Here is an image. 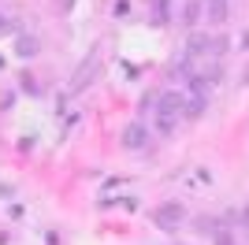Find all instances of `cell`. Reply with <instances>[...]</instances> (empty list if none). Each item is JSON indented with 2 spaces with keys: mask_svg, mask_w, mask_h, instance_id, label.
<instances>
[{
  "mask_svg": "<svg viewBox=\"0 0 249 245\" xmlns=\"http://www.w3.org/2000/svg\"><path fill=\"white\" fill-rule=\"evenodd\" d=\"M182 219H186V208H182L178 201H167V204H160V208L153 212V223L160 227V230H178Z\"/></svg>",
  "mask_w": 249,
  "mask_h": 245,
  "instance_id": "1",
  "label": "cell"
},
{
  "mask_svg": "<svg viewBox=\"0 0 249 245\" xmlns=\"http://www.w3.org/2000/svg\"><path fill=\"white\" fill-rule=\"evenodd\" d=\"M149 141V126H142V122H130L123 130V149H145Z\"/></svg>",
  "mask_w": 249,
  "mask_h": 245,
  "instance_id": "2",
  "label": "cell"
},
{
  "mask_svg": "<svg viewBox=\"0 0 249 245\" xmlns=\"http://www.w3.org/2000/svg\"><path fill=\"white\" fill-rule=\"evenodd\" d=\"M205 15L208 22H223L227 19V0H205Z\"/></svg>",
  "mask_w": 249,
  "mask_h": 245,
  "instance_id": "3",
  "label": "cell"
},
{
  "mask_svg": "<svg viewBox=\"0 0 249 245\" xmlns=\"http://www.w3.org/2000/svg\"><path fill=\"white\" fill-rule=\"evenodd\" d=\"M205 108H208V97H201V93H190L186 97V119H197Z\"/></svg>",
  "mask_w": 249,
  "mask_h": 245,
  "instance_id": "4",
  "label": "cell"
},
{
  "mask_svg": "<svg viewBox=\"0 0 249 245\" xmlns=\"http://www.w3.org/2000/svg\"><path fill=\"white\" fill-rule=\"evenodd\" d=\"M15 56H22V60L37 56V37H26V34H22V37L15 41Z\"/></svg>",
  "mask_w": 249,
  "mask_h": 245,
  "instance_id": "5",
  "label": "cell"
},
{
  "mask_svg": "<svg viewBox=\"0 0 249 245\" xmlns=\"http://www.w3.org/2000/svg\"><path fill=\"white\" fill-rule=\"evenodd\" d=\"M201 11H205V4H201V0H190L186 11H182V22H186V26H194V22L201 19Z\"/></svg>",
  "mask_w": 249,
  "mask_h": 245,
  "instance_id": "6",
  "label": "cell"
},
{
  "mask_svg": "<svg viewBox=\"0 0 249 245\" xmlns=\"http://www.w3.org/2000/svg\"><path fill=\"white\" fill-rule=\"evenodd\" d=\"M175 115H167V112H156V130H160V134H171V130H175Z\"/></svg>",
  "mask_w": 249,
  "mask_h": 245,
  "instance_id": "7",
  "label": "cell"
},
{
  "mask_svg": "<svg viewBox=\"0 0 249 245\" xmlns=\"http://www.w3.org/2000/svg\"><path fill=\"white\" fill-rule=\"evenodd\" d=\"M227 45H231L227 37H216V41H212V56H223V52H227Z\"/></svg>",
  "mask_w": 249,
  "mask_h": 245,
  "instance_id": "8",
  "label": "cell"
},
{
  "mask_svg": "<svg viewBox=\"0 0 249 245\" xmlns=\"http://www.w3.org/2000/svg\"><path fill=\"white\" fill-rule=\"evenodd\" d=\"M216 245H231V234H227V230H219V234H216Z\"/></svg>",
  "mask_w": 249,
  "mask_h": 245,
  "instance_id": "9",
  "label": "cell"
},
{
  "mask_svg": "<svg viewBox=\"0 0 249 245\" xmlns=\"http://www.w3.org/2000/svg\"><path fill=\"white\" fill-rule=\"evenodd\" d=\"M156 11H160V19H167V0H156Z\"/></svg>",
  "mask_w": 249,
  "mask_h": 245,
  "instance_id": "10",
  "label": "cell"
},
{
  "mask_svg": "<svg viewBox=\"0 0 249 245\" xmlns=\"http://www.w3.org/2000/svg\"><path fill=\"white\" fill-rule=\"evenodd\" d=\"M0 26H4V19H0Z\"/></svg>",
  "mask_w": 249,
  "mask_h": 245,
  "instance_id": "11",
  "label": "cell"
}]
</instances>
